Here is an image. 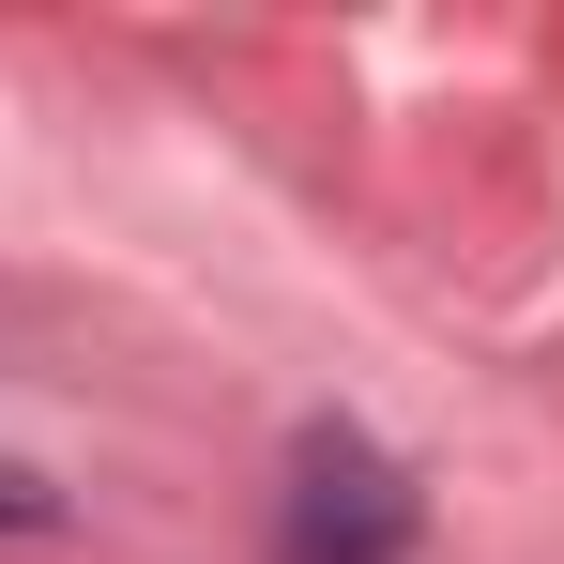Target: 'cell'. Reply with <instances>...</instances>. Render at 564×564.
<instances>
[{
	"instance_id": "6da1fadb",
	"label": "cell",
	"mask_w": 564,
	"mask_h": 564,
	"mask_svg": "<svg viewBox=\"0 0 564 564\" xmlns=\"http://www.w3.org/2000/svg\"><path fill=\"white\" fill-rule=\"evenodd\" d=\"M275 564H412V473L367 427H305L290 443V519Z\"/></svg>"
}]
</instances>
